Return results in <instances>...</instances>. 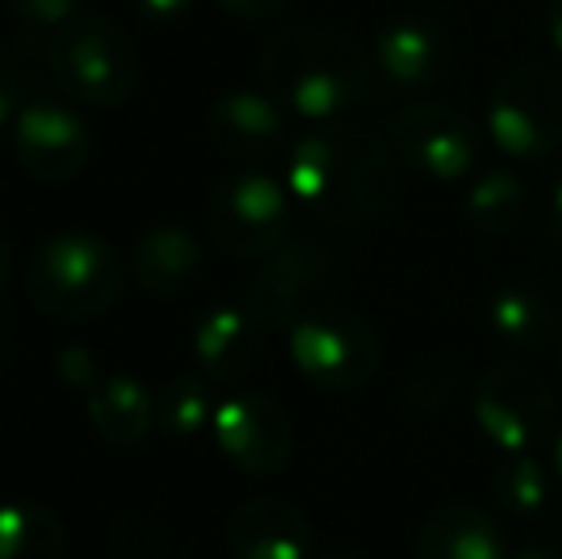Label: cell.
I'll list each match as a JSON object with an SVG mask.
<instances>
[{
	"label": "cell",
	"instance_id": "6da1fadb",
	"mask_svg": "<svg viewBox=\"0 0 562 559\" xmlns=\"http://www.w3.org/2000/svg\"><path fill=\"white\" fill-rule=\"evenodd\" d=\"M288 192L329 226H363L391 211L398 157L375 131L322 123L288 149Z\"/></svg>",
	"mask_w": 562,
	"mask_h": 559
},
{
	"label": "cell",
	"instance_id": "7a4b0ae2",
	"mask_svg": "<svg viewBox=\"0 0 562 559\" xmlns=\"http://www.w3.org/2000/svg\"><path fill=\"white\" fill-rule=\"evenodd\" d=\"M265 89L283 112L311 123H337L348 108L363 104L375 66L348 35L314 23L283 27L260 51Z\"/></svg>",
	"mask_w": 562,
	"mask_h": 559
},
{
	"label": "cell",
	"instance_id": "3957f363",
	"mask_svg": "<svg viewBox=\"0 0 562 559\" xmlns=\"http://www.w3.org/2000/svg\"><path fill=\"white\" fill-rule=\"evenodd\" d=\"M27 295L46 318H100L123 295V261L97 234H54L31 257Z\"/></svg>",
	"mask_w": 562,
	"mask_h": 559
},
{
	"label": "cell",
	"instance_id": "277c9868",
	"mask_svg": "<svg viewBox=\"0 0 562 559\" xmlns=\"http://www.w3.org/2000/svg\"><path fill=\"white\" fill-rule=\"evenodd\" d=\"M50 74L66 97L89 108H115L138 85V46L104 15H77L50 35Z\"/></svg>",
	"mask_w": 562,
	"mask_h": 559
},
{
	"label": "cell",
	"instance_id": "5b68a950",
	"mask_svg": "<svg viewBox=\"0 0 562 559\" xmlns=\"http://www.w3.org/2000/svg\"><path fill=\"white\" fill-rule=\"evenodd\" d=\"M288 337L299 376L322 391H360L383 365L375 326L345 306H311Z\"/></svg>",
	"mask_w": 562,
	"mask_h": 559
},
{
	"label": "cell",
	"instance_id": "8992f818",
	"mask_svg": "<svg viewBox=\"0 0 562 559\" xmlns=\"http://www.w3.org/2000/svg\"><path fill=\"white\" fill-rule=\"evenodd\" d=\"M494 146L513 161H543L562 146V74L517 66L494 85L486 104Z\"/></svg>",
	"mask_w": 562,
	"mask_h": 559
},
{
	"label": "cell",
	"instance_id": "52a82bcc",
	"mask_svg": "<svg viewBox=\"0 0 562 559\" xmlns=\"http://www.w3.org/2000/svg\"><path fill=\"white\" fill-rule=\"evenodd\" d=\"M291 223V200L268 172L245 169L218 180L207 203V231L223 254L237 261H265L283 246Z\"/></svg>",
	"mask_w": 562,
	"mask_h": 559
},
{
	"label": "cell",
	"instance_id": "ba28073f",
	"mask_svg": "<svg viewBox=\"0 0 562 559\" xmlns=\"http://www.w3.org/2000/svg\"><path fill=\"white\" fill-rule=\"evenodd\" d=\"M471 411L490 445L502 452H532L555 422V395L536 372L502 365L474 383Z\"/></svg>",
	"mask_w": 562,
	"mask_h": 559
},
{
	"label": "cell",
	"instance_id": "9c48e42d",
	"mask_svg": "<svg viewBox=\"0 0 562 559\" xmlns=\"http://www.w3.org/2000/svg\"><path fill=\"white\" fill-rule=\"evenodd\" d=\"M89 127L54 97H27L12 120V154L43 185H66L89 165Z\"/></svg>",
	"mask_w": 562,
	"mask_h": 559
},
{
	"label": "cell",
	"instance_id": "30bf717a",
	"mask_svg": "<svg viewBox=\"0 0 562 559\" xmlns=\"http://www.w3.org/2000/svg\"><path fill=\"white\" fill-rule=\"evenodd\" d=\"M334 257L318 242H283L280 249L260 261L257 277L245 288V311L257 318V326L265 334L276 329H291L306 311L311 299L322 283L329 280Z\"/></svg>",
	"mask_w": 562,
	"mask_h": 559
},
{
	"label": "cell",
	"instance_id": "8fae6325",
	"mask_svg": "<svg viewBox=\"0 0 562 559\" xmlns=\"http://www.w3.org/2000/svg\"><path fill=\"white\" fill-rule=\"evenodd\" d=\"M391 149L414 172L440 185H459L479 161V131L445 104H414L394 115Z\"/></svg>",
	"mask_w": 562,
	"mask_h": 559
},
{
	"label": "cell",
	"instance_id": "7c38bea8",
	"mask_svg": "<svg viewBox=\"0 0 562 559\" xmlns=\"http://www.w3.org/2000/svg\"><path fill=\"white\" fill-rule=\"evenodd\" d=\"M215 433L218 448L241 476L265 479L288 468L291 448H295V433H291V418L272 395H245L223 399L215 411Z\"/></svg>",
	"mask_w": 562,
	"mask_h": 559
},
{
	"label": "cell",
	"instance_id": "4fadbf2b",
	"mask_svg": "<svg viewBox=\"0 0 562 559\" xmlns=\"http://www.w3.org/2000/svg\"><path fill=\"white\" fill-rule=\"evenodd\" d=\"M207 135L229 161L260 165L280 157V149L288 146V115L268 92L234 89L211 104Z\"/></svg>",
	"mask_w": 562,
	"mask_h": 559
},
{
	"label": "cell",
	"instance_id": "5bb4252c",
	"mask_svg": "<svg viewBox=\"0 0 562 559\" xmlns=\"http://www.w3.org/2000/svg\"><path fill=\"white\" fill-rule=\"evenodd\" d=\"M371 62L391 85L406 92H425L448 77L451 38L440 23L425 15H398L375 35Z\"/></svg>",
	"mask_w": 562,
	"mask_h": 559
},
{
	"label": "cell",
	"instance_id": "9a60e30c",
	"mask_svg": "<svg viewBox=\"0 0 562 559\" xmlns=\"http://www.w3.org/2000/svg\"><path fill=\"white\" fill-rule=\"evenodd\" d=\"M234 559H311L314 529L299 506L283 499H249L226 517Z\"/></svg>",
	"mask_w": 562,
	"mask_h": 559
},
{
	"label": "cell",
	"instance_id": "2e32d148",
	"mask_svg": "<svg viewBox=\"0 0 562 559\" xmlns=\"http://www.w3.org/2000/svg\"><path fill=\"white\" fill-rule=\"evenodd\" d=\"M265 349V329L245 303H218L195 322L192 357L211 383H237L257 368Z\"/></svg>",
	"mask_w": 562,
	"mask_h": 559
},
{
	"label": "cell",
	"instance_id": "e0dca14e",
	"mask_svg": "<svg viewBox=\"0 0 562 559\" xmlns=\"http://www.w3.org/2000/svg\"><path fill=\"white\" fill-rule=\"evenodd\" d=\"M134 280L154 295H180L195 288L207 269L203 246L184 231V226H149L138 238L131 257Z\"/></svg>",
	"mask_w": 562,
	"mask_h": 559
},
{
	"label": "cell",
	"instance_id": "ac0fdd59",
	"mask_svg": "<svg viewBox=\"0 0 562 559\" xmlns=\"http://www.w3.org/2000/svg\"><path fill=\"white\" fill-rule=\"evenodd\" d=\"M486 322L502 345L517 353H543L559 342V311L532 283H505L490 295Z\"/></svg>",
	"mask_w": 562,
	"mask_h": 559
},
{
	"label": "cell",
	"instance_id": "d6986e66",
	"mask_svg": "<svg viewBox=\"0 0 562 559\" xmlns=\"http://www.w3.org/2000/svg\"><path fill=\"white\" fill-rule=\"evenodd\" d=\"M89 422L108 445L134 448L149 437L157 422V399L142 380L126 372L104 376L100 388L89 395Z\"/></svg>",
	"mask_w": 562,
	"mask_h": 559
},
{
	"label": "cell",
	"instance_id": "ffe728a7",
	"mask_svg": "<svg viewBox=\"0 0 562 559\" xmlns=\"http://www.w3.org/2000/svg\"><path fill=\"white\" fill-rule=\"evenodd\" d=\"M417 559H505V537L482 510L448 506L417 533Z\"/></svg>",
	"mask_w": 562,
	"mask_h": 559
},
{
	"label": "cell",
	"instance_id": "44dd1931",
	"mask_svg": "<svg viewBox=\"0 0 562 559\" xmlns=\"http://www.w3.org/2000/svg\"><path fill=\"white\" fill-rule=\"evenodd\" d=\"M66 533L46 506L12 499L0 506V559H61Z\"/></svg>",
	"mask_w": 562,
	"mask_h": 559
},
{
	"label": "cell",
	"instance_id": "7402d4cb",
	"mask_svg": "<svg viewBox=\"0 0 562 559\" xmlns=\"http://www.w3.org/2000/svg\"><path fill=\"white\" fill-rule=\"evenodd\" d=\"M467 223L474 226L479 234H490V238H502V234L520 231L528 215V192L520 185V177L505 169H494L486 177H479L471 185L463 200Z\"/></svg>",
	"mask_w": 562,
	"mask_h": 559
},
{
	"label": "cell",
	"instance_id": "603a6c76",
	"mask_svg": "<svg viewBox=\"0 0 562 559\" xmlns=\"http://www.w3.org/2000/svg\"><path fill=\"white\" fill-rule=\"evenodd\" d=\"M215 383L203 372H188L161 391V399H157V425L169 437L188 440L215 425Z\"/></svg>",
	"mask_w": 562,
	"mask_h": 559
},
{
	"label": "cell",
	"instance_id": "cb8c5ba5",
	"mask_svg": "<svg viewBox=\"0 0 562 559\" xmlns=\"http://www.w3.org/2000/svg\"><path fill=\"white\" fill-rule=\"evenodd\" d=\"M494 499L513 517H532L548 502V471L532 452H505V460L494 471Z\"/></svg>",
	"mask_w": 562,
	"mask_h": 559
},
{
	"label": "cell",
	"instance_id": "d4e9b609",
	"mask_svg": "<svg viewBox=\"0 0 562 559\" xmlns=\"http://www.w3.org/2000/svg\"><path fill=\"white\" fill-rule=\"evenodd\" d=\"M112 559H184V552L157 525H126L112 545Z\"/></svg>",
	"mask_w": 562,
	"mask_h": 559
},
{
	"label": "cell",
	"instance_id": "484cf974",
	"mask_svg": "<svg viewBox=\"0 0 562 559\" xmlns=\"http://www.w3.org/2000/svg\"><path fill=\"white\" fill-rule=\"evenodd\" d=\"M77 8H81V0H8L12 20L35 35L66 27L69 20H77Z\"/></svg>",
	"mask_w": 562,
	"mask_h": 559
},
{
	"label": "cell",
	"instance_id": "4316f807",
	"mask_svg": "<svg viewBox=\"0 0 562 559\" xmlns=\"http://www.w3.org/2000/svg\"><path fill=\"white\" fill-rule=\"evenodd\" d=\"M54 372H58V380L66 383V388L74 391H97L100 388V365L97 357H92L89 349H81V345H69V349H61L58 357H54Z\"/></svg>",
	"mask_w": 562,
	"mask_h": 559
},
{
	"label": "cell",
	"instance_id": "83f0119b",
	"mask_svg": "<svg viewBox=\"0 0 562 559\" xmlns=\"http://www.w3.org/2000/svg\"><path fill=\"white\" fill-rule=\"evenodd\" d=\"M23 104V77H20V62L12 58L8 46H0V127L15 120Z\"/></svg>",
	"mask_w": 562,
	"mask_h": 559
},
{
	"label": "cell",
	"instance_id": "f1b7e54d",
	"mask_svg": "<svg viewBox=\"0 0 562 559\" xmlns=\"http://www.w3.org/2000/svg\"><path fill=\"white\" fill-rule=\"evenodd\" d=\"M195 4H200V0H134V8H138V12L146 15V20H154V23L180 20V15H188Z\"/></svg>",
	"mask_w": 562,
	"mask_h": 559
},
{
	"label": "cell",
	"instance_id": "f546056e",
	"mask_svg": "<svg viewBox=\"0 0 562 559\" xmlns=\"http://www.w3.org/2000/svg\"><path fill=\"white\" fill-rule=\"evenodd\" d=\"M218 4H223L229 15H237V20H268V15L283 12L291 0H218Z\"/></svg>",
	"mask_w": 562,
	"mask_h": 559
},
{
	"label": "cell",
	"instance_id": "4dcf8cb0",
	"mask_svg": "<svg viewBox=\"0 0 562 559\" xmlns=\"http://www.w3.org/2000/svg\"><path fill=\"white\" fill-rule=\"evenodd\" d=\"M548 234H551V242H559L562 246V172L555 177L551 195H548Z\"/></svg>",
	"mask_w": 562,
	"mask_h": 559
},
{
	"label": "cell",
	"instance_id": "1f68e13d",
	"mask_svg": "<svg viewBox=\"0 0 562 559\" xmlns=\"http://www.w3.org/2000/svg\"><path fill=\"white\" fill-rule=\"evenodd\" d=\"M548 35H551V46L562 54V0H551V8H548Z\"/></svg>",
	"mask_w": 562,
	"mask_h": 559
},
{
	"label": "cell",
	"instance_id": "d6a6232c",
	"mask_svg": "<svg viewBox=\"0 0 562 559\" xmlns=\"http://www.w3.org/2000/svg\"><path fill=\"white\" fill-rule=\"evenodd\" d=\"M8 277H12V249H8V238L0 234V291H4Z\"/></svg>",
	"mask_w": 562,
	"mask_h": 559
},
{
	"label": "cell",
	"instance_id": "836d02e7",
	"mask_svg": "<svg viewBox=\"0 0 562 559\" xmlns=\"http://www.w3.org/2000/svg\"><path fill=\"white\" fill-rule=\"evenodd\" d=\"M513 559H562L555 548H543V545H532V548H520Z\"/></svg>",
	"mask_w": 562,
	"mask_h": 559
},
{
	"label": "cell",
	"instance_id": "e575fe53",
	"mask_svg": "<svg viewBox=\"0 0 562 559\" xmlns=\"http://www.w3.org/2000/svg\"><path fill=\"white\" fill-rule=\"evenodd\" d=\"M551 460H555V476L562 479V429H559L555 445H551Z\"/></svg>",
	"mask_w": 562,
	"mask_h": 559
},
{
	"label": "cell",
	"instance_id": "d590c367",
	"mask_svg": "<svg viewBox=\"0 0 562 559\" xmlns=\"http://www.w3.org/2000/svg\"><path fill=\"white\" fill-rule=\"evenodd\" d=\"M318 559H368V556H360V552H345V548H337V552H326V556H318Z\"/></svg>",
	"mask_w": 562,
	"mask_h": 559
},
{
	"label": "cell",
	"instance_id": "8d00e7d4",
	"mask_svg": "<svg viewBox=\"0 0 562 559\" xmlns=\"http://www.w3.org/2000/svg\"><path fill=\"white\" fill-rule=\"evenodd\" d=\"M559 365H562V337H559Z\"/></svg>",
	"mask_w": 562,
	"mask_h": 559
},
{
	"label": "cell",
	"instance_id": "74e56055",
	"mask_svg": "<svg viewBox=\"0 0 562 559\" xmlns=\"http://www.w3.org/2000/svg\"><path fill=\"white\" fill-rule=\"evenodd\" d=\"M0 342H4V326H0Z\"/></svg>",
	"mask_w": 562,
	"mask_h": 559
}]
</instances>
